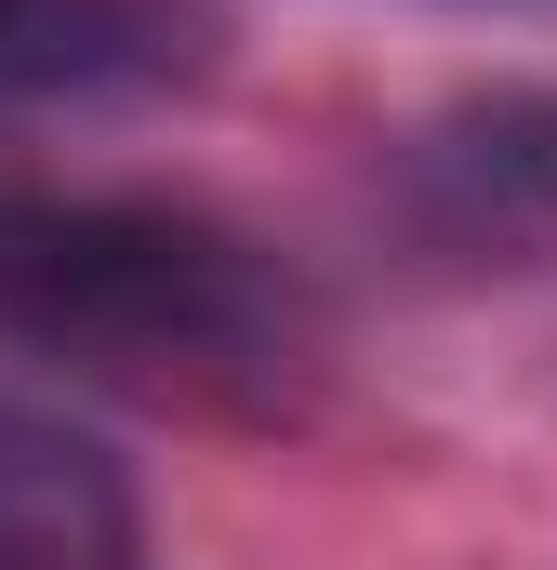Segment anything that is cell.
Returning a JSON list of instances; mask_svg holds the SVG:
<instances>
[{
	"instance_id": "cell-1",
	"label": "cell",
	"mask_w": 557,
	"mask_h": 570,
	"mask_svg": "<svg viewBox=\"0 0 557 570\" xmlns=\"http://www.w3.org/2000/svg\"><path fill=\"white\" fill-rule=\"evenodd\" d=\"M0 332L120 385L266 399L305 345V305L266 253L186 199H53L0 186Z\"/></svg>"
},
{
	"instance_id": "cell-2",
	"label": "cell",
	"mask_w": 557,
	"mask_h": 570,
	"mask_svg": "<svg viewBox=\"0 0 557 570\" xmlns=\"http://www.w3.org/2000/svg\"><path fill=\"white\" fill-rule=\"evenodd\" d=\"M399 213L438 253L518 266L557 239V94H465L399 134Z\"/></svg>"
},
{
	"instance_id": "cell-3",
	"label": "cell",
	"mask_w": 557,
	"mask_h": 570,
	"mask_svg": "<svg viewBox=\"0 0 557 570\" xmlns=\"http://www.w3.org/2000/svg\"><path fill=\"white\" fill-rule=\"evenodd\" d=\"M0 570H146L134 464L80 412L0 399Z\"/></svg>"
},
{
	"instance_id": "cell-4",
	"label": "cell",
	"mask_w": 557,
	"mask_h": 570,
	"mask_svg": "<svg viewBox=\"0 0 557 570\" xmlns=\"http://www.w3.org/2000/svg\"><path fill=\"white\" fill-rule=\"evenodd\" d=\"M213 67L199 0H0V107H80V94H173Z\"/></svg>"
}]
</instances>
